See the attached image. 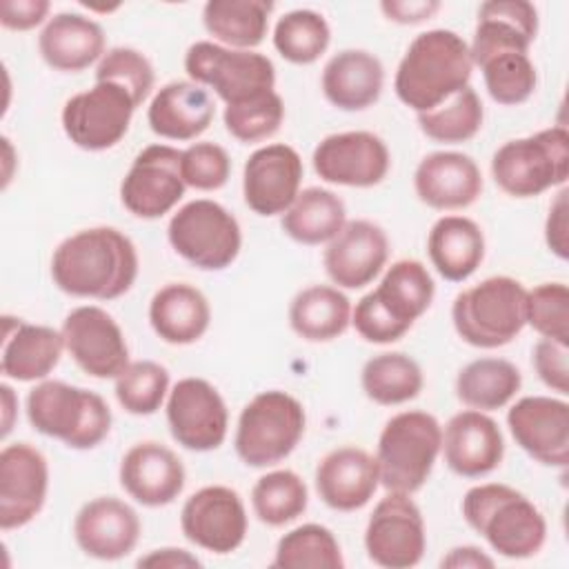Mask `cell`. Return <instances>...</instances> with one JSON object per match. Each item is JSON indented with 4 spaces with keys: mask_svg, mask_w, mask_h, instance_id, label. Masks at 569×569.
Masks as SVG:
<instances>
[{
    "mask_svg": "<svg viewBox=\"0 0 569 569\" xmlns=\"http://www.w3.org/2000/svg\"><path fill=\"white\" fill-rule=\"evenodd\" d=\"M136 244L116 227H91L64 238L51 256L56 287L73 298L116 300L138 278Z\"/></svg>",
    "mask_w": 569,
    "mask_h": 569,
    "instance_id": "obj_1",
    "label": "cell"
},
{
    "mask_svg": "<svg viewBox=\"0 0 569 569\" xmlns=\"http://www.w3.org/2000/svg\"><path fill=\"white\" fill-rule=\"evenodd\" d=\"M473 69L469 42L451 29L418 33L398 62L393 91L398 100L425 113L469 84Z\"/></svg>",
    "mask_w": 569,
    "mask_h": 569,
    "instance_id": "obj_2",
    "label": "cell"
},
{
    "mask_svg": "<svg viewBox=\"0 0 569 569\" xmlns=\"http://www.w3.org/2000/svg\"><path fill=\"white\" fill-rule=\"evenodd\" d=\"M433 296V278L420 260H396L385 271L380 284L356 302L351 325L367 342H398L431 307Z\"/></svg>",
    "mask_w": 569,
    "mask_h": 569,
    "instance_id": "obj_3",
    "label": "cell"
},
{
    "mask_svg": "<svg viewBox=\"0 0 569 569\" xmlns=\"http://www.w3.org/2000/svg\"><path fill=\"white\" fill-rule=\"evenodd\" d=\"M462 516L498 556L511 560L536 556L547 540L542 511L522 491L502 482L471 487L462 498Z\"/></svg>",
    "mask_w": 569,
    "mask_h": 569,
    "instance_id": "obj_4",
    "label": "cell"
},
{
    "mask_svg": "<svg viewBox=\"0 0 569 569\" xmlns=\"http://www.w3.org/2000/svg\"><path fill=\"white\" fill-rule=\"evenodd\" d=\"M31 427L69 449H93L111 431V409L104 398L62 380H40L27 396Z\"/></svg>",
    "mask_w": 569,
    "mask_h": 569,
    "instance_id": "obj_5",
    "label": "cell"
},
{
    "mask_svg": "<svg viewBox=\"0 0 569 569\" xmlns=\"http://www.w3.org/2000/svg\"><path fill=\"white\" fill-rule=\"evenodd\" d=\"M451 322L471 347H505L527 325V289L511 276L485 278L453 298Z\"/></svg>",
    "mask_w": 569,
    "mask_h": 569,
    "instance_id": "obj_6",
    "label": "cell"
},
{
    "mask_svg": "<svg viewBox=\"0 0 569 569\" xmlns=\"http://www.w3.org/2000/svg\"><path fill=\"white\" fill-rule=\"evenodd\" d=\"M442 447V425L436 416L409 409L391 416L376 447L380 485L387 491L416 493L429 480Z\"/></svg>",
    "mask_w": 569,
    "mask_h": 569,
    "instance_id": "obj_7",
    "label": "cell"
},
{
    "mask_svg": "<svg viewBox=\"0 0 569 569\" xmlns=\"http://www.w3.org/2000/svg\"><path fill=\"white\" fill-rule=\"evenodd\" d=\"M305 427L307 416L298 398L280 389L260 391L238 416L233 447L247 467H271L291 456Z\"/></svg>",
    "mask_w": 569,
    "mask_h": 569,
    "instance_id": "obj_8",
    "label": "cell"
},
{
    "mask_svg": "<svg viewBox=\"0 0 569 569\" xmlns=\"http://www.w3.org/2000/svg\"><path fill=\"white\" fill-rule=\"evenodd\" d=\"M496 184L511 198H536L569 178V133L562 124L507 140L491 158Z\"/></svg>",
    "mask_w": 569,
    "mask_h": 569,
    "instance_id": "obj_9",
    "label": "cell"
},
{
    "mask_svg": "<svg viewBox=\"0 0 569 569\" xmlns=\"http://www.w3.org/2000/svg\"><path fill=\"white\" fill-rule=\"evenodd\" d=\"M184 71L191 82L213 89L227 107L276 91V67L264 53L211 40H198L187 49Z\"/></svg>",
    "mask_w": 569,
    "mask_h": 569,
    "instance_id": "obj_10",
    "label": "cell"
},
{
    "mask_svg": "<svg viewBox=\"0 0 569 569\" xmlns=\"http://www.w3.org/2000/svg\"><path fill=\"white\" fill-rule=\"evenodd\" d=\"M167 238L180 258L202 271L227 269L242 247L236 216L209 198L182 204L169 220Z\"/></svg>",
    "mask_w": 569,
    "mask_h": 569,
    "instance_id": "obj_11",
    "label": "cell"
},
{
    "mask_svg": "<svg viewBox=\"0 0 569 569\" xmlns=\"http://www.w3.org/2000/svg\"><path fill=\"white\" fill-rule=\"evenodd\" d=\"M138 109L131 93L116 82H96L91 89L73 93L62 107L64 136L84 151L116 147L129 131Z\"/></svg>",
    "mask_w": 569,
    "mask_h": 569,
    "instance_id": "obj_12",
    "label": "cell"
},
{
    "mask_svg": "<svg viewBox=\"0 0 569 569\" xmlns=\"http://www.w3.org/2000/svg\"><path fill=\"white\" fill-rule=\"evenodd\" d=\"M365 549L369 560L385 569H409L422 560L425 520L409 493L389 491L380 498L365 529Z\"/></svg>",
    "mask_w": 569,
    "mask_h": 569,
    "instance_id": "obj_13",
    "label": "cell"
},
{
    "mask_svg": "<svg viewBox=\"0 0 569 569\" xmlns=\"http://www.w3.org/2000/svg\"><path fill=\"white\" fill-rule=\"evenodd\" d=\"M182 151L169 144H149L131 162L120 182V200L129 213L156 220L169 213L184 196Z\"/></svg>",
    "mask_w": 569,
    "mask_h": 569,
    "instance_id": "obj_14",
    "label": "cell"
},
{
    "mask_svg": "<svg viewBox=\"0 0 569 569\" xmlns=\"http://www.w3.org/2000/svg\"><path fill=\"white\" fill-rule=\"evenodd\" d=\"M171 438L189 451L218 449L229 431V411L220 391L204 378H182L167 396Z\"/></svg>",
    "mask_w": 569,
    "mask_h": 569,
    "instance_id": "obj_15",
    "label": "cell"
},
{
    "mask_svg": "<svg viewBox=\"0 0 569 569\" xmlns=\"http://www.w3.org/2000/svg\"><path fill=\"white\" fill-rule=\"evenodd\" d=\"M180 529L196 547L224 556L236 551L249 529L240 493L224 485H207L193 491L180 511Z\"/></svg>",
    "mask_w": 569,
    "mask_h": 569,
    "instance_id": "obj_16",
    "label": "cell"
},
{
    "mask_svg": "<svg viewBox=\"0 0 569 569\" xmlns=\"http://www.w3.org/2000/svg\"><path fill=\"white\" fill-rule=\"evenodd\" d=\"M64 349L91 378H118L129 365V347L120 325L102 307L82 305L62 322Z\"/></svg>",
    "mask_w": 569,
    "mask_h": 569,
    "instance_id": "obj_17",
    "label": "cell"
},
{
    "mask_svg": "<svg viewBox=\"0 0 569 569\" xmlns=\"http://www.w3.org/2000/svg\"><path fill=\"white\" fill-rule=\"evenodd\" d=\"M311 162L318 178L329 184L369 189L387 178L391 153L371 131H340L316 144Z\"/></svg>",
    "mask_w": 569,
    "mask_h": 569,
    "instance_id": "obj_18",
    "label": "cell"
},
{
    "mask_svg": "<svg viewBox=\"0 0 569 569\" xmlns=\"http://www.w3.org/2000/svg\"><path fill=\"white\" fill-rule=\"evenodd\" d=\"M302 158L284 142L256 149L242 169L244 204L264 218L282 216L300 193Z\"/></svg>",
    "mask_w": 569,
    "mask_h": 569,
    "instance_id": "obj_19",
    "label": "cell"
},
{
    "mask_svg": "<svg viewBox=\"0 0 569 569\" xmlns=\"http://www.w3.org/2000/svg\"><path fill=\"white\" fill-rule=\"evenodd\" d=\"M49 491V465L40 449L13 442L0 451V529L29 525L44 507Z\"/></svg>",
    "mask_w": 569,
    "mask_h": 569,
    "instance_id": "obj_20",
    "label": "cell"
},
{
    "mask_svg": "<svg viewBox=\"0 0 569 569\" xmlns=\"http://www.w3.org/2000/svg\"><path fill=\"white\" fill-rule=\"evenodd\" d=\"M516 445L536 462L565 469L569 462V405L551 396H525L507 411Z\"/></svg>",
    "mask_w": 569,
    "mask_h": 569,
    "instance_id": "obj_21",
    "label": "cell"
},
{
    "mask_svg": "<svg viewBox=\"0 0 569 569\" xmlns=\"http://www.w3.org/2000/svg\"><path fill=\"white\" fill-rule=\"evenodd\" d=\"M389 258V238L371 220H347L327 244L322 264L338 289H362L382 271Z\"/></svg>",
    "mask_w": 569,
    "mask_h": 569,
    "instance_id": "obj_22",
    "label": "cell"
},
{
    "mask_svg": "<svg viewBox=\"0 0 569 569\" xmlns=\"http://www.w3.org/2000/svg\"><path fill=\"white\" fill-rule=\"evenodd\" d=\"M140 529L136 509L116 496H98L84 502L73 518L78 547L96 560H120L129 556L138 545Z\"/></svg>",
    "mask_w": 569,
    "mask_h": 569,
    "instance_id": "obj_23",
    "label": "cell"
},
{
    "mask_svg": "<svg viewBox=\"0 0 569 569\" xmlns=\"http://www.w3.org/2000/svg\"><path fill=\"white\" fill-rule=\"evenodd\" d=\"M447 467L462 478H482L496 471L505 458V438L498 422L478 409H465L449 418L440 447Z\"/></svg>",
    "mask_w": 569,
    "mask_h": 569,
    "instance_id": "obj_24",
    "label": "cell"
},
{
    "mask_svg": "<svg viewBox=\"0 0 569 569\" xmlns=\"http://www.w3.org/2000/svg\"><path fill=\"white\" fill-rule=\"evenodd\" d=\"M118 478L122 489L142 507L171 505L187 482L182 460L156 440L136 442L122 456Z\"/></svg>",
    "mask_w": 569,
    "mask_h": 569,
    "instance_id": "obj_25",
    "label": "cell"
},
{
    "mask_svg": "<svg viewBox=\"0 0 569 569\" xmlns=\"http://www.w3.org/2000/svg\"><path fill=\"white\" fill-rule=\"evenodd\" d=\"M482 173L476 160L460 151L427 153L413 171V189L420 202L438 211L471 207L482 193Z\"/></svg>",
    "mask_w": 569,
    "mask_h": 569,
    "instance_id": "obj_26",
    "label": "cell"
},
{
    "mask_svg": "<svg viewBox=\"0 0 569 569\" xmlns=\"http://www.w3.org/2000/svg\"><path fill=\"white\" fill-rule=\"evenodd\" d=\"M316 491L333 511L362 509L380 485L376 456L360 447H338L316 467Z\"/></svg>",
    "mask_w": 569,
    "mask_h": 569,
    "instance_id": "obj_27",
    "label": "cell"
},
{
    "mask_svg": "<svg viewBox=\"0 0 569 569\" xmlns=\"http://www.w3.org/2000/svg\"><path fill=\"white\" fill-rule=\"evenodd\" d=\"M538 36V9L527 0H489L478 9L469 44L473 67L498 53H529Z\"/></svg>",
    "mask_w": 569,
    "mask_h": 569,
    "instance_id": "obj_28",
    "label": "cell"
},
{
    "mask_svg": "<svg viewBox=\"0 0 569 569\" xmlns=\"http://www.w3.org/2000/svg\"><path fill=\"white\" fill-rule=\"evenodd\" d=\"M216 104L209 89L191 80H173L158 89L147 109L151 131L164 140H196L213 122Z\"/></svg>",
    "mask_w": 569,
    "mask_h": 569,
    "instance_id": "obj_29",
    "label": "cell"
},
{
    "mask_svg": "<svg viewBox=\"0 0 569 569\" xmlns=\"http://www.w3.org/2000/svg\"><path fill=\"white\" fill-rule=\"evenodd\" d=\"M0 369L7 378L18 382L47 380L58 367L64 351L62 331L47 325H31L4 316Z\"/></svg>",
    "mask_w": 569,
    "mask_h": 569,
    "instance_id": "obj_30",
    "label": "cell"
},
{
    "mask_svg": "<svg viewBox=\"0 0 569 569\" xmlns=\"http://www.w3.org/2000/svg\"><path fill=\"white\" fill-rule=\"evenodd\" d=\"M104 31L102 27L73 11L56 13L47 20L38 36V51L42 60L64 73H78L93 62H100L104 51Z\"/></svg>",
    "mask_w": 569,
    "mask_h": 569,
    "instance_id": "obj_31",
    "label": "cell"
},
{
    "mask_svg": "<svg viewBox=\"0 0 569 569\" xmlns=\"http://www.w3.org/2000/svg\"><path fill=\"white\" fill-rule=\"evenodd\" d=\"M325 98L340 111H362L378 102L385 87V67L365 49H342L322 69Z\"/></svg>",
    "mask_w": 569,
    "mask_h": 569,
    "instance_id": "obj_32",
    "label": "cell"
},
{
    "mask_svg": "<svg viewBox=\"0 0 569 569\" xmlns=\"http://www.w3.org/2000/svg\"><path fill=\"white\" fill-rule=\"evenodd\" d=\"M211 322L207 296L189 282H167L149 302V325L169 345L198 342Z\"/></svg>",
    "mask_w": 569,
    "mask_h": 569,
    "instance_id": "obj_33",
    "label": "cell"
},
{
    "mask_svg": "<svg viewBox=\"0 0 569 569\" xmlns=\"http://www.w3.org/2000/svg\"><path fill=\"white\" fill-rule=\"evenodd\" d=\"M427 253L445 280L462 282L485 260V233L467 216H442L427 236Z\"/></svg>",
    "mask_w": 569,
    "mask_h": 569,
    "instance_id": "obj_34",
    "label": "cell"
},
{
    "mask_svg": "<svg viewBox=\"0 0 569 569\" xmlns=\"http://www.w3.org/2000/svg\"><path fill=\"white\" fill-rule=\"evenodd\" d=\"M351 300L331 284H311L298 291L289 305L291 329L309 342H329L351 325Z\"/></svg>",
    "mask_w": 569,
    "mask_h": 569,
    "instance_id": "obj_35",
    "label": "cell"
},
{
    "mask_svg": "<svg viewBox=\"0 0 569 569\" xmlns=\"http://www.w3.org/2000/svg\"><path fill=\"white\" fill-rule=\"evenodd\" d=\"M347 222L342 198L322 187L300 189L293 204L282 213V231L307 247L329 244Z\"/></svg>",
    "mask_w": 569,
    "mask_h": 569,
    "instance_id": "obj_36",
    "label": "cell"
},
{
    "mask_svg": "<svg viewBox=\"0 0 569 569\" xmlns=\"http://www.w3.org/2000/svg\"><path fill=\"white\" fill-rule=\"evenodd\" d=\"M271 0H209L202 9V24L222 47H258L269 29Z\"/></svg>",
    "mask_w": 569,
    "mask_h": 569,
    "instance_id": "obj_37",
    "label": "cell"
},
{
    "mask_svg": "<svg viewBox=\"0 0 569 569\" xmlns=\"http://www.w3.org/2000/svg\"><path fill=\"white\" fill-rule=\"evenodd\" d=\"M522 387L520 369L505 358H476L456 376L458 400L478 411L507 407Z\"/></svg>",
    "mask_w": 569,
    "mask_h": 569,
    "instance_id": "obj_38",
    "label": "cell"
},
{
    "mask_svg": "<svg viewBox=\"0 0 569 569\" xmlns=\"http://www.w3.org/2000/svg\"><path fill=\"white\" fill-rule=\"evenodd\" d=\"M360 385L365 396L376 405L396 407L420 396L425 376L411 356L402 351H385L365 362Z\"/></svg>",
    "mask_w": 569,
    "mask_h": 569,
    "instance_id": "obj_39",
    "label": "cell"
},
{
    "mask_svg": "<svg viewBox=\"0 0 569 569\" xmlns=\"http://www.w3.org/2000/svg\"><path fill=\"white\" fill-rule=\"evenodd\" d=\"M271 567L278 569H342L345 558L331 529L307 522L287 531L278 545Z\"/></svg>",
    "mask_w": 569,
    "mask_h": 569,
    "instance_id": "obj_40",
    "label": "cell"
},
{
    "mask_svg": "<svg viewBox=\"0 0 569 569\" xmlns=\"http://www.w3.org/2000/svg\"><path fill=\"white\" fill-rule=\"evenodd\" d=\"M309 491L305 480L291 469H276L260 476L251 489V509L260 522L284 527L305 513Z\"/></svg>",
    "mask_w": 569,
    "mask_h": 569,
    "instance_id": "obj_41",
    "label": "cell"
},
{
    "mask_svg": "<svg viewBox=\"0 0 569 569\" xmlns=\"http://www.w3.org/2000/svg\"><path fill=\"white\" fill-rule=\"evenodd\" d=\"M482 120L485 109L471 84L453 93L436 109L418 113L420 131L427 138L445 144H460L471 140L480 131Z\"/></svg>",
    "mask_w": 569,
    "mask_h": 569,
    "instance_id": "obj_42",
    "label": "cell"
},
{
    "mask_svg": "<svg viewBox=\"0 0 569 569\" xmlns=\"http://www.w3.org/2000/svg\"><path fill=\"white\" fill-rule=\"evenodd\" d=\"M331 42V29L322 13L313 9H293L278 18L273 27V47L291 64L316 62Z\"/></svg>",
    "mask_w": 569,
    "mask_h": 569,
    "instance_id": "obj_43",
    "label": "cell"
},
{
    "mask_svg": "<svg viewBox=\"0 0 569 569\" xmlns=\"http://www.w3.org/2000/svg\"><path fill=\"white\" fill-rule=\"evenodd\" d=\"M113 391L127 413L151 416L169 396V371L153 360L129 362L116 378Z\"/></svg>",
    "mask_w": 569,
    "mask_h": 569,
    "instance_id": "obj_44",
    "label": "cell"
},
{
    "mask_svg": "<svg viewBox=\"0 0 569 569\" xmlns=\"http://www.w3.org/2000/svg\"><path fill=\"white\" fill-rule=\"evenodd\" d=\"M487 93L493 102L516 107L527 102L538 84L529 53H498L480 64Z\"/></svg>",
    "mask_w": 569,
    "mask_h": 569,
    "instance_id": "obj_45",
    "label": "cell"
},
{
    "mask_svg": "<svg viewBox=\"0 0 569 569\" xmlns=\"http://www.w3.org/2000/svg\"><path fill=\"white\" fill-rule=\"evenodd\" d=\"M224 129L240 142H262L271 138L284 120V102L278 91H269L253 100L229 104L222 113Z\"/></svg>",
    "mask_w": 569,
    "mask_h": 569,
    "instance_id": "obj_46",
    "label": "cell"
},
{
    "mask_svg": "<svg viewBox=\"0 0 569 569\" xmlns=\"http://www.w3.org/2000/svg\"><path fill=\"white\" fill-rule=\"evenodd\" d=\"M527 325L540 338L569 347V289L565 282H542L527 291Z\"/></svg>",
    "mask_w": 569,
    "mask_h": 569,
    "instance_id": "obj_47",
    "label": "cell"
},
{
    "mask_svg": "<svg viewBox=\"0 0 569 569\" xmlns=\"http://www.w3.org/2000/svg\"><path fill=\"white\" fill-rule=\"evenodd\" d=\"M102 80L124 87L140 107L153 89L156 73L147 56L140 53L138 49L113 47L102 56V60L96 67V82Z\"/></svg>",
    "mask_w": 569,
    "mask_h": 569,
    "instance_id": "obj_48",
    "label": "cell"
},
{
    "mask_svg": "<svg viewBox=\"0 0 569 569\" xmlns=\"http://www.w3.org/2000/svg\"><path fill=\"white\" fill-rule=\"evenodd\" d=\"M182 178L187 187L198 191H216L231 176V158L216 142H193L182 151Z\"/></svg>",
    "mask_w": 569,
    "mask_h": 569,
    "instance_id": "obj_49",
    "label": "cell"
},
{
    "mask_svg": "<svg viewBox=\"0 0 569 569\" xmlns=\"http://www.w3.org/2000/svg\"><path fill=\"white\" fill-rule=\"evenodd\" d=\"M533 369L545 387L551 391L567 396L569 393V360H567V345L540 338L531 353Z\"/></svg>",
    "mask_w": 569,
    "mask_h": 569,
    "instance_id": "obj_50",
    "label": "cell"
},
{
    "mask_svg": "<svg viewBox=\"0 0 569 569\" xmlns=\"http://www.w3.org/2000/svg\"><path fill=\"white\" fill-rule=\"evenodd\" d=\"M51 2L47 0H2L0 24L11 31H29L47 20Z\"/></svg>",
    "mask_w": 569,
    "mask_h": 569,
    "instance_id": "obj_51",
    "label": "cell"
},
{
    "mask_svg": "<svg viewBox=\"0 0 569 569\" xmlns=\"http://www.w3.org/2000/svg\"><path fill=\"white\" fill-rule=\"evenodd\" d=\"M567 189H560L553 198L547 220H545V240L553 256L560 260L569 258V222H567Z\"/></svg>",
    "mask_w": 569,
    "mask_h": 569,
    "instance_id": "obj_52",
    "label": "cell"
},
{
    "mask_svg": "<svg viewBox=\"0 0 569 569\" xmlns=\"http://www.w3.org/2000/svg\"><path fill=\"white\" fill-rule=\"evenodd\" d=\"M440 9L438 0H385L380 2V11L387 20L398 24H420L436 16Z\"/></svg>",
    "mask_w": 569,
    "mask_h": 569,
    "instance_id": "obj_53",
    "label": "cell"
},
{
    "mask_svg": "<svg viewBox=\"0 0 569 569\" xmlns=\"http://www.w3.org/2000/svg\"><path fill=\"white\" fill-rule=\"evenodd\" d=\"M200 565L202 562L193 553L178 547L153 549L147 556L138 558V567H156V569H184V567H200Z\"/></svg>",
    "mask_w": 569,
    "mask_h": 569,
    "instance_id": "obj_54",
    "label": "cell"
},
{
    "mask_svg": "<svg viewBox=\"0 0 569 569\" xmlns=\"http://www.w3.org/2000/svg\"><path fill=\"white\" fill-rule=\"evenodd\" d=\"M493 558L487 556L482 549L473 547V545H462V547H453L442 560L440 567L447 569H489L493 567Z\"/></svg>",
    "mask_w": 569,
    "mask_h": 569,
    "instance_id": "obj_55",
    "label": "cell"
},
{
    "mask_svg": "<svg viewBox=\"0 0 569 569\" xmlns=\"http://www.w3.org/2000/svg\"><path fill=\"white\" fill-rule=\"evenodd\" d=\"M0 393H2V409H4V411H2V438H7L9 431H11V427H13V416H16L18 400H16L13 389H11L7 382L0 385Z\"/></svg>",
    "mask_w": 569,
    "mask_h": 569,
    "instance_id": "obj_56",
    "label": "cell"
}]
</instances>
